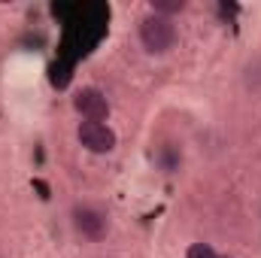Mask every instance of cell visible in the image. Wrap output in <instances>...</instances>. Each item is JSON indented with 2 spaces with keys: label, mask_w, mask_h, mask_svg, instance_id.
Masks as SVG:
<instances>
[{
  "label": "cell",
  "mask_w": 261,
  "mask_h": 258,
  "mask_svg": "<svg viewBox=\"0 0 261 258\" xmlns=\"http://www.w3.org/2000/svg\"><path fill=\"white\" fill-rule=\"evenodd\" d=\"M140 43L149 55H164L176 46V24L173 18H164V15H143L140 18Z\"/></svg>",
  "instance_id": "1"
},
{
  "label": "cell",
  "mask_w": 261,
  "mask_h": 258,
  "mask_svg": "<svg viewBox=\"0 0 261 258\" xmlns=\"http://www.w3.org/2000/svg\"><path fill=\"white\" fill-rule=\"evenodd\" d=\"M73 228H76L79 237L97 243V240L107 237L110 222H107V213H100L97 207H91V203H79V207H73Z\"/></svg>",
  "instance_id": "2"
},
{
  "label": "cell",
  "mask_w": 261,
  "mask_h": 258,
  "mask_svg": "<svg viewBox=\"0 0 261 258\" xmlns=\"http://www.w3.org/2000/svg\"><path fill=\"white\" fill-rule=\"evenodd\" d=\"M76 137H79V143H82L88 152H94V155H107V152H113L116 143H119L116 131L110 128V125H103V122H79Z\"/></svg>",
  "instance_id": "3"
},
{
  "label": "cell",
  "mask_w": 261,
  "mask_h": 258,
  "mask_svg": "<svg viewBox=\"0 0 261 258\" xmlns=\"http://www.w3.org/2000/svg\"><path fill=\"white\" fill-rule=\"evenodd\" d=\"M73 110L85 119V122H103L110 119V100L100 88H79L73 94Z\"/></svg>",
  "instance_id": "4"
},
{
  "label": "cell",
  "mask_w": 261,
  "mask_h": 258,
  "mask_svg": "<svg viewBox=\"0 0 261 258\" xmlns=\"http://www.w3.org/2000/svg\"><path fill=\"white\" fill-rule=\"evenodd\" d=\"M186 9V3L182 0H152L149 3V12H155V15H164V18H173L176 12H182Z\"/></svg>",
  "instance_id": "5"
},
{
  "label": "cell",
  "mask_w": 261,
  "mask_h": 258,
  "mask_svg": "<svg viewBox=\"0 0 261 258\" xmlns=\"http://www.w3.org/2000/svg\"><path fill=\"white\" fill-rule=\"evenodd\" d=\"M186 258H222L210 243H192L189 246V252H186Z\"/></svg>",
  "instance_id": "6"
}]
</instances>
